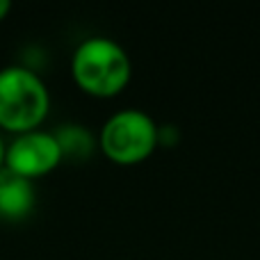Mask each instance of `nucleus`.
<instances>
[{
	"instance_id": "3",
	"label": "nucleus",
	"mask_w": 260,
	"mask_h": 260,
	"mask_svg": "<svg viewBox=\"0 0 260 260\" xmlns=\"http://www.w3.org/2000/svg\"><path fill=\"white\" fill-rule=\"evenodd\" d=\"M101 151L119 165H135L160 144V128L144 110L123 108L103 123L99 135Z\"/></svg>"
},
{
	"instance_id": "5",
	"label": "nucleus",
	"mask_w": 260,
	"mask_h": 260,
	"mask_svg": "<svg viewBox=\"0 0 260 260\" xmlns=\"http://www.w3.org/2000/svg\"><path fill=\"white\" fill-rule=\"evenodd\" d=\"M37 206V187L35 180L0 167V219L21 221L32 215Z\"/></svg>"
},
{
	"instance_id": "7",
	"label": "nucleus",
	"mask_w": 260,
	"mask_h": 260,
	"mask_svg": "<svg viewBox=\"0 0 260 260\" xmlns=\"http://www.w3.org/2000/svg\"><path fill=\"white\" fill-rule=\"evenodd\" d=\"M9 12H12V3L9 0H0V21H5Z\"/></svg>"
},
{
	"instance_id": "4",
	"label": "nucleus",
	"mask_w": 260,
	"mask_h": 260,
	"mask_svg": "<svg viewBox=\"0 0 260 260\" xmlns=\"http://www.w3.org/2000/svg\"><path fill=\"white\" fill-rule=\"evenodd\" d=\"M62 160V148H59L55 135L41 128L14 135L12 142L5 144L3 165L27 180L50 174L53 169H57Z\"/></svg>"
},
{
	"instance_id": "1",
	"label": "nucleus",
	"mask_w": 260,
	"mask_h": 260,
	"mask_svg": "<svg viewBox=\"0 0 260 260\" xmlns=\"http://www.w3.org/2000/svg\"><path fill=\"white\" fill-rule=\"evenodd\" d=\"M133 64L119 41L105 35L82 39L71 55V76L80 89L108 99L128 85Z\"/></svg>"
},
{
	"instance_id": "6",
	"label": "nucleus",
	"mask_w": 260,
	"mask_h": 260,
	"mask_svg": "<svg viewBox=\"0 0 260 260\" xmlns=\"http://www.w3.org/2000/svg\"><path fill=\"white\" fill-rule=\"evenodd\" d=\"M53 135L57 139L59 148H62V157L85 160L94 151V135L80 123H64Z\"/></svg>"
},
{
	"instance_id": "2",
	"label": "nucleus",
	"mask_w": 260,
	"mask_h": 260,
	"mask_svg": "<svg viewBox=\"0 0 260 260\" xmlns=\"http://www.w3.org/2000/svg\"><path fill=\"white\" fill-rule=\"evenodd\" d=\"M50 110V91L37 71L21 64L0 69V128L21 135L37 130Z\"/></svg>"
},
{
	"instance_id": "8",
	"label": "nucleus",
	"mask_w": 260,
	"mask_h": 260,
	"mask_svg": "<svg viewBox=\"0 0 260 260\" xmlns=\"http://www.w3.org/2000/svg\"><path fill=\"white\" fill-rule=\"evenodd\" d=\"M5 162V142H3V135H0V167Z\"/></svg>"
}]
</instances>
